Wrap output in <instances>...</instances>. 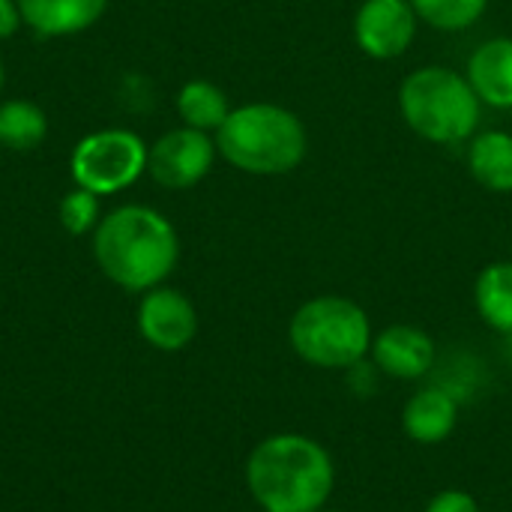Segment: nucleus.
Returning a JSON list of instances; mask_svg holds the SVG:
<instances>
[{
	"instance_id": "a211bd4d",
	"label": "nucleus",
	"mask_w": 512,
	"mask_h": 512,
	"mask_svg": "<svg viewBox=\"0 0 512 512\" xmlns=\"http://www.w3.org/2000/svg\"><path fill=\"white\" fill-rule=\"evenodd\" d=\"M411 6L417 18H423L426 24L453 33V30H465L477 24L489 0H411Z\"/></svg>"
},
{
	"instance_id": "dca6fc26",
	"label": "nucleus",
	"mask_w": 512,
	"mask_h": 512,
	"mask_svg": "<svg viewBox=\"0 0 512 512\" xmlns=\"http://www.w3.org/2000/svg\"><path fill=\"white\" fill-rule=\"evenodd\" d=\"M177 114L186 126L207 132V129H219L225 123V117L231 114V108H228V96L222 87L198 78V81H189L180 87Z\"/></svg>"
},
{
	"instance_id": "1a4fd4ad",
	"label": "nucleus",
	"mask_w": 512,
	"mask_h": 512,
	"mask_svg": "<svg viewBox=\"0 0 512 512\" xmlns=\"http://www.w3.org/2000/svg\"><path fill=\"white\" fill-rule=\"evenodd\" d=\"M141 336L159 351H180L195 339L198 315L189 297L174 288H150L138 309Z\"/></svg>"
},
{
	"instance_id": "2eb2a0df",
	"label": "nucleus",
	"mask_w": 512,
	"mask_h": 512,
	"mask_svg": "<svg viewBox=\"0 0 512 512\" xmlns=\"http://www.w3.org/2000/svg\"><path fill=\"white\" fill-rule=\"evenodd\" d=\"M477 297V309L483 315V321L498 330V333H512V264L510 261H498L489 264L474 288Z\"/></svg>"
},
{
	"instance_id": "f257e3e1",
	"label": "nucleus",
	"mask_w": 512,
	"mask_h": 512,
	"mask_svg": "<svg viewBox=\"0 0 512 512\" xmlns=\"http://www.w3.org/2000/svg\"><path fill=\"white\" fill-rule=\"evenodd\" d=\"M93 255L102 273L126 291L156 288L180 258L174 225L153 207L126 204L99 219Z\"/></svg>"
},
{
	"instance_id": "ddd939ff",
	"label": "nucleus",
	"mask_w": 512,
	"mask_h": 512,
	"mask_svg": "<svg viewBox=\"0 0 512 512\" xmlns=\"http://www.w3.org/2000/svg\"><path fill=\"white\" fill-rule=\"evenodd\" d=\"M456 420H459V405L444 390L417 393L402 414V426L408 438L417 444H441L456 429Z\"/></svg>"
},
{
	"instance_id": "4be33fe9",
	"label": "nucleus",
	"mask_w": 512,
	"mask_h": 512,
	"mask_svg": "<svg viewBox=\"0 0 512 512\" xmlns=\"http://www.w3.org/2000/svg\"><path fill=\"white\" fill-rule=\"evenodd\" d=\"M0 87H3V63H0Z\"/></svg>"
},
{
	"instance_id": "423d86ee",
	"label": "nucleus",
	"mask_w": 512,
	"mask_h": 512,
	"mask_svg": "<svg viewBox=\"0 0 512 512\" xmlns=\"http://www.w3.org/2000/svg\"><path fill=\"white\" fill-rule=\"evenodd\" d=\"M69 171L75 186L111 195L129 189L147 171V147L129 129H99L75 144Z\"/></svg>"
},
{
	"instance_id": "7ed1b4c3",
	"label": "nucleus",
	"mask_w": 512,
	"mask_h": 512,
	"mask_svg": "<svg viewBox=\"0 0 512 512\" xmlns=\"http://www.w3.org/2000/svg\"><path fill=\"white\" fill-rule=\"evenodd\" d=\"M309 138L303 120L273 102L234 108L216 129V150L240 171L276 177L294 171L306 156Z\"/></svg>"
},
{
	"instance_id": "20e7f679",
	"label": "nucleus",
	"mask_w": 512,
	"mask_h": 512,
	"mask_svg": "<svg viewBox=\"0 0 512 512\" xmlns=\"http://www.w3.org/2000/svg\"><path fill=\"white\" fill-rule=\"evenodd\" d=\"M405 123L432 144H459L480 123V96L471 81L447 66H423L399 87Z\"/></svg>"
},
{
	"instance_id": "6ab92c4d",
	"label": "nucleus",
	"mask_w": 512,
	"mask_h": 512,
	"mask_svg": "<svg viewBox=\"0 0 512 512\" xmlns=\"http://www.w3.org/2000/svg\"><path fill=\"white\" fill-rule=\"evenodd\" d=\"M57 216H60V225L69 234L81 237V234H87V231H93L99 225V195L78 186L75 192L63 195Z\"/></svg>"
},
{
	"instance_id": "f8f14e48",
	"label": "nucleus",
	"mask_w": 512,
	"mask_h": 512,
	"mask_svg": "<svg viewBox=\"0 0 512 512\" xmlns=\"http://www.w3.org/2000/svg\"><path fill=\"white\" fill-rule=\"evenodd\" d=\"M468 81L480 102L512 108V39L498 36L483 42L468 60Z\"/></svg>"
},
{
	"instance_id": "aec40b11",
	"label": "nucleus",
	"mask_w": 512,
	"mask_h": 512,
	"mask_svg": "<svg viewBox=\"0 0 512 512\" xmlns=\"http://www.w3.org/2000/svg\"><path fill=\"white\" fill-rule=\"evenodd\" d=\"M426 512H480L477 510V501L468 495V492H459V489H450V492H441Z\"/></svg>"
},
{
	"instance_id": "39448f33",
	"label": "nucleus",
	"mask_w": 512,
	"mask_h": 512,
	"mask_svg": "<svg viewBox=\"0 0 512 512\" xmlns=\"http://www.w3.org/2000/svg\"><path fill=\"white\" fill-rule=\"evenodd\" d=\"M291 348L312 366L348 369L372 348L369 315L345 297H315L303 303L288 327Z\"/></svg>"
},
{
	"instance_id": "0eeeda50",
	"label": "nucleus",
	"mask_w": 512,
	"mask_h": 512,
	"mask_svg": "<svg viewBox=\"0 0 512 512\" xmlns=\"http://www.w3.org/2000/svg\"><path fill=\"white\" fill-rule=\"evenodd\" d=\"M213 156H216V141H210L207 132L201 129L183 126L162 135L147 150V171L165 189H189L210 174Z\"/></svg>"
},
{
	"instance_id": "9b49d317",
	"label": "nucleus",
	"mask_w": 512,
	"mask_h": 512,
	"mask_svg": "<svg viewBox=\"0 0 512 512\" xmlns=\"http://www.w3.org/2000/svg\"><path fill=\"white\" fill-rule=\"evenodd\" d=\"M21 21L39 36H72L96 24L108 0H15Z\"/></svg>"
},
{
	"instance_id": "4468645a",
	"label": "nucleus",
	"mask_w": 512,
	"mask_h": 512,
	"mask_svg": "<svg viewBox=\"0 0 512 512\" xmlns=\"http://www.w3.org/2000/svg\"><path fill=\"white\" fill-rule=\"evenodd\" d=\"M468 168L474 180L489 192H512V135L492 129L474 138L468 150Z\"/></svg>"
},
{
	"instance_id": "6e6552de",
	"label": "nucleus",
	"mask_w": 512,
	"mask_h": 512,
	"mask_svg": "<svg viewBox=\"0 0 512 512\" xmlns=\"http://www.w3.org/2000/svg\"><path fill=\"white\" fill-rule=\"evenodd\" d=\"M417 36L411 0H363L354 18V39L375 60L402 57Z\"/></svg>"
},
{
	"instance_id": "9d476101",
	"label": "nucleus",
	"mask_w": 512,
	"mask_h": 512,
	"mask_svg": "<svg viewBox=\"0 0 512 512\" xmlns=\"http://www.w3.org/2000/svg\"><path fill=\"white\" fill-rule=\"evenodd\" d=\"M372 357L384 375L414 381L435 366V342L411 324H393L372 342Z\"/></svg>"
},
{
	"instance_id": "f3484780",
	"label": "nucleus",
	"mask_w": 512,
	"mask_h": 512,
	"mask_svg": "<svg viewBox=\"0 0 512 512\" xmlns=\"http://www.w3.org/2000/svg\"><path fill=\"white\" fill-rule=\"evenodd\" d=\"M48 132L45 111L27 99L0 102V144L9 150H33Z\"/></svg>"
},
{
	"instance_id": "f03ea898",
	"label": "nucleus",
	"mask_w": 512,
	"mask_h": 512,
	"mask_svg": "<svg viewBox=\"0 0 512 512\" xmlns=\"http://www.w3.org/2000/svg\"><path fill=\"white\" fill-rule=\"evenodd\" d=\"M246 483L264 512H321L333 492V462L303 435H273L246 462Z\"/></svg>"
},
{
	"instance_id": "412c9836",
	"label": "nucleus",
	"mask_w": 512,
	"mask_h": 512,
	"mask_svg": "<svg viewBox=\"0 0 512 512\" xmlns=\"http://www.w3.org/2000/svg\"><path fill=\"white\" fill-rule=\"evenodd\" d=\"M21 24V9L15 0H0V39L12 36Z\"/></svg>"
}]
</instances>
